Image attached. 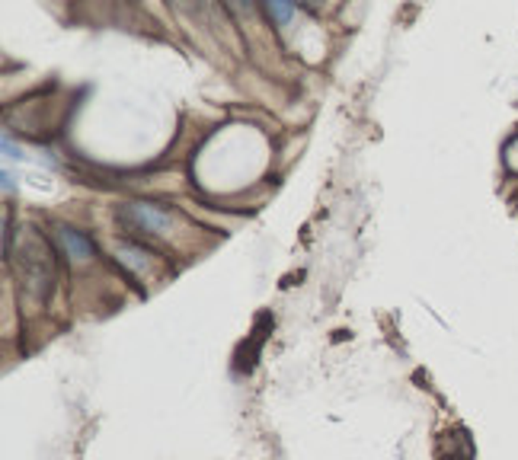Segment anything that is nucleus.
Instances as JSON below:
<instances>
[{"mask_svg": "<svg viewBox=\"0 0 518 460\" xmlns=\"http://www.w3.org/2000/svg\"><path fill=\"white\" fill-rule=\"evenodd\" d=\"M20 272H23L26 285L32 291L45 297L48 288H52V275H55V266H52V253H48V246L42 243L39 237H29L26 240V250H23V259H20Z\"/></svg>", "mask_w": 518, "mask_h": 460, "instance_id": "nucleus-1", "label": "nucleus"}, {"mask_svg": "<svg viewBox=\"0 0 518 460\" xmlns=\"http://www.w3.org/2000/svg\"><path fill=\"white\" fill-rule=\"evenodd\" d=\"M122 221L135 224L144 234H160L173 224V218H170L167 208L154 205V202H131V205L122 208Z\"/></svg>", "mask_w": 518, "mask_h": 460, "instance_id": "nucleus-2", "label": "nucleus"}, {"mask_svg": "<svg viewBox=\"0 0 518 460\" xmlns=\"http://www.w3.org/2000/svg\"><path fill=\"white\" fill-rule=\"evenodd\" d=\"M58 243H61V250L68 253V259H90L93 256V240L84 237L80 230L74 227H64V224H58Z\"/></svg>", "mask_w": 518, "mask_h": 460, "instance_id": "nucleus-3", "label": "nucleus"}, {"mask_svg": "<svg viewBox=\"0 0 518 460\" xmlns=\"http://www.w3.org/2000/svg\"><path fill=\"white\" fill-rule=\"evenodd\" d=\"M266 13H269L275 23H285L288 16L295 13V4H285V0H279V4H266Z\"/></svg>", "mask_w": 518, "mask_h": 460, "instance_id": "nucleus-4", "label": "nucleus"}, {"mask_svg": "<svg viewBox=\"0 0 518 460\" xmlns=\"http://www.w3.org/2000/svg\"><path fill=\"white\" fill-rule=\"evenodd\" d=\"M10 250H13V215H10V208L4 211V256L10 259Z\"/></svg>", "mask_w": 518, "mask_h": 460, "instance_id": "nucleus-5", "label": "nucleus"}]
</instances>
